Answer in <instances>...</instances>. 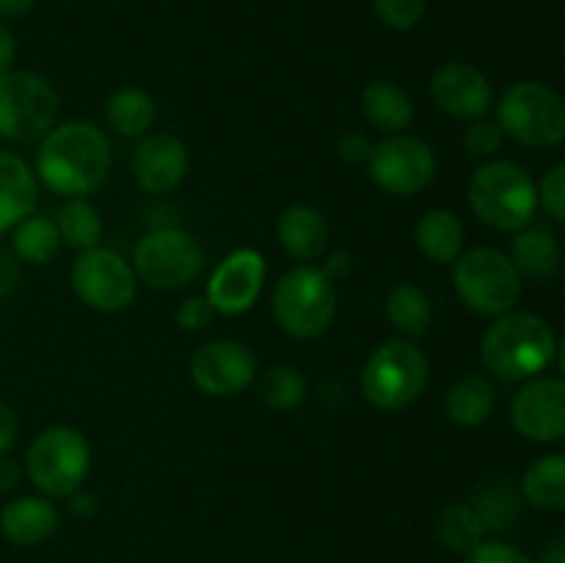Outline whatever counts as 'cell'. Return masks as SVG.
I'll list each match as a JSON object with an SVG mask.
<instances>
[{"mask_svg":"<svg viewBox=\"0 0 565 563\" xmlns=\"http://www.w3.org/2000/svg\"><path fill=\"white\" fill-rule=\"evenodd\" d=\"M337 312L334 282L318 265L287 270L274 290V318L296 340H312L331 326Z\"/></svg>","mask_w":565,"mask_h":563,"instance_id":"cell-4","label":"cell"},{"mask_svg":"<svg viewBox=\"0 0 565 563\" xmlns=\"http://www.w3.org/2000/svg\"><path fill=\"white\" fill-rule=\"evenodd\" d=\"M494 406L497 386L491 384V379L478 373H469L463 379H458L445 397L447 417L456 425H461V428L483 425L491 417V412H494Z\"/></svg>","mask_w":565,"mask_h":563,"instance_id":"cell-21","label":"cell"},{"mask_svg":"<svg viewBox=\"0 0 565 563\" xmlns=\"http://www.w3.org/2000/svg\"><path fill=\"white\" fill-rule=\"evenodd\" d=\"M265 282V257L254 248H237L221 259L207 282V301L213 312L243 315L257 304Z\"/></svg>","mask_w":565,"mask_h":563,"instance_id":"cell-14","label":"cell"},{"mask_svg":"<svg viewBox=\"0 0 565 563\" xmlns=\"http://www.w3.org/2000/svg\"><path fill=\"white\" fill-rule=\"evenodd\" d=\"M110 171V141L94 121L55 125L36 149V174L53 193L83 199Z\"/></svg>","mask_w":565,"mask_h":563,"instance_id":"cell-1","label":"cell"},{"mask_svg":"<svg viewBox=\"0 0 565 563\" xmlns=\"http://www.w3.org/2000/svg\"><path fill=\"white\" fill-rule=\"evenodd\" d=\"M191 379L210 397L241 395L257 379V357L243 342L213 340L193 353Z\"/></svg>","mask_w":565,"mask_h":563,"instance_id":"cell-13","label":"cell"},{"mask_svg":"<svg viewBox=\"0 0 565 563\" xmlns=\"http://www.w3.org/2000/svg\"><path fill=\"white\" fill-rule=\"evenodd\" d=\"M276 237L290 257L309 265L329 248V224L320 210L309 204H290L276 221Z\"/></svg>","mask_w":565,"mask_h":563,"instance_id":"cell-18","label":"cell"},{"mask_svg":"<svg viewBox=\"0 0 565 563\" xmlns=\"http://www.w3.org/2000/svg\"><path fill=\"white\" fill-rule=\"evenodd\" d=\"M17 434H20V423H17L14 408L0 401V458L14 447Z\"/></svg>","mask_w":565,"mask_h":563,"instance_id":"cell-40","label":"cell"},{"mask_svg":"<svg viewBox=\"0 0 565 563\" xmlns=\"http://www.w3.org/2000/svg\"><path fill=\"white\" fill-rule=\"evenodd\" d=\"M452 285L472 312L486 318H502L513 312L522 296V276L511 257L497 248H475L452 265Z\"/></svg>","mask_w":565,"mask_h":563,"instance_id":"cell-8","label":"cell"},{"mask_svg":"<svg viewBox=\"0 0 565 563\" xmlns=\"http://www.w3.org/2000/svg\"><path fill=\"white\" fill-rule=\"evenodd\" d=\"M557 362H561V370H563V375H565V340H563L561 351H557Z\"/></svg>","mask_w":565,"mask_h":563,"instance_id":"cell-47","label":"cell"},{"mask_svg":"<svg viewBox=\"0 0 565 563\" xmlns=\"http://www.w3.org/2000/svg\"><path fill=\"white\" fill-rule=\"evenodd\" d=\"M430 97L456 119H480L494 103L489 77L467 61L441 64L430 77Z\"/></svg>","mask_w":565,"mask_h":563,"instance_id":"cell-16","label":"cell"},{"mask_svg":"<svg viewBox=\"0 0 565 563\" xmlns=\"http://www.w3.org/2000/svg\"><path fill=\"white\" fill-rule=\"evenodd\" d=\"M513 428L533 442L565 439V381L533 379L511 406Z\"/></svg>","mask_w":565,"mask_h":563,"instance_id":"cell-15","label":"cell"},{"mask_svg":"<svg viewBox=\"0 0 565 563\" xmlns=\"http://www.w3.org/2000/svg\"><path fill=\"white\" fill-rule=\"evenodd\" d=\"M191 169L185 144L169 132L143 138L132 155V174L147 193H171L182 185Z\"/></svg>","mask_w":565,"mask_h":563,"instance_id":"cell-17","label":"cell"},{"mask_svg":"<svg viewBox=\"0 0 565 563\" xmlns=\"http://www.w3.org/2000/svg\"><path fill=\"white\" fill-rule=\"evenodd\" d=\"M20 467L11 458H0V491H11L20 484Z\"/></svg>","mask_w":565,"mask_h":563,"instance_id":"cell-45","label":"cell"},{"mask_svg":"<svg viewBox=\"0 0 565 563\" xmlns=\"http://www.w3.org/2000/svg\"><path fill=\"white\" fill-rule=\"evenodd\" d=\"M70 513L77 519L94 517V513H97V497L81 486V489H75L70 495Z\"/></svg>","mask_w":565,"mask_h":563,"instance_id":"cell-41","label":"cell"},{"mask_svg":"<svg viewBox=\"0 0 565 563\" xmlns=\"http://www.w3.org/2000/svg\"><path fill=\"white\" fill-rule=\"evenodd\" d=\"M539 199L546 213L565 224V163L552 166L539 185Z\"/></svg>","mask_w":565,"mask_h":563,"instance_id":"cell-35","label":"cell"},{"mask_svg":"<svg viewBox=\"0 0 565 563\" xmlns=\"http://www.w3.org/2000/svg\"><path fill=\"white\" fill-rule=\"evenodd\" d=\"M362 110L364 119L375 130L390 132V136H397V132L406 130L414 119V105L408 99V94L390 81H375L364 88Z\"/></svg>","mask_w":565,"mask_h":563,"instance_id":"cell-22","label":"cell"},{"mask_svg":"<svg viewBox=\"0 0 565 563\" xmlns=\"http://www.w3.org/2000/svg\"><path fill=\"white\" fill-rule=\"evenodd\" d=\"M469 204L483 224L502 232H519L533 221L539 188L513 160H491L469 180Z\"/></svg>","mask_w":565,"mask_h":563,"instance_id":"cell-3","label":"cell"},{"mask_svg":"<svg viewBox=\"0 0 565 563\" xmlns=\"http://www.w3.org/2000/svg\"><path fill=\"white\" fill-rule=\"evenodd\" d=\"M72 290L97 312H119L130 307L138 290L132 265L114 248L94 246L72 263Z\"/></svg>","mask_w":565,"mask_h":563,"instance_id":"cell-11","label":"cell"},{"mask_svg":"<svg viewBox=\"0 0 565 563\" xmlns=\"http://www.w3.org/2000/svg\"><path fill=\"white\" fill-rule=\"evenodd\" d=\"M58 528V508L44 497H17L0 511V530L17 546H36Z\"/></svg>","mask_w":565,"mask_h":563,"instance_id":"cell-19","label":"cell"},{"mask_svg":"<svg viewBox=\"0 0 565 563\" xmlns=\"http://www.w3.org/2000/svg\"><path fill=\"white\" fill-rule=\"evenodd\" d=\"M386 318L395 326V331L406 340H417L428 331L430 318H434V307L423 287L412 285V282H401L386 296Z\"/></svg>","mask_w":565,"mask_h":563,"instance_id":"cell-25","label":"cell"},{"mask_svg":"<svg viewBox=\"0 0 565 563\" xmlns=\"http://www.w3.org/2000/svg\"><path fill=\"white\" fill-rule=\"evenodd\" d=\"M483 522H480L472 502H450L436 517V535H439V541L447 550L461 552V555L472 552L483 541Z\"/></svg>","mask_w":565,"mask_h":563,"instance_id":"cell-30","label":"cell"},{"mask_svg":"<svg viewBox=\"0 0 565 563\" xmlns=\"http://www.w3.org/2000/svg\"><path fill=\"white\" fill-rule=\"evenodd\" d=\"M204 252L185 230H154L132 248V270L154 290H180L199 276Z\"/></svg>","mask_w":565,"mask_h":563,"instance_id":"cell-10","label":"cell"},{"mask_svg":"<svg viewBox=\"0 0 565 563\" xmlns=\"http://www.w3.org/2000/svg\"><path fill=\"white\" fill-rule=\"evenodd\" d=\"M58 119V94L53 83L31 70L0 72V138L31 144L47 136Z\"/></svg>","mask_w":565,"mask_h":563,"instance_id":"cell-7","label":"cell"},{"mask_svg":"<svg viewBox=\"0 0 565 563\" xmlns=\"http://www.w3.org/2000/svg\"><path fill=\"white\" fill-rule=\"evenodd\" d=\"M497 119L502 132L524 147H555L565 138V99L546 83L519 81L502 94Z\"/></svg>","mask_w":565,"mask_h":563,"instance_id":"cell-5","label":"cell"},{"mask_svg":"<svg viewBox=\"0 0 565 563\" xmlns=\"http://www.w3.org/2000/svg\"><path fill=\"white\" fill-rule=\"evenodd\" d=\"M61 248V232L55 221L44 219V215H28L14 226L11 235V252L17 254L20 263L28 265H47L50 259L58 254Z\"/></svg>","mask_w":565,"mask_h":563,"instance_id":"cell-27","label":"cell"},{"mask_svg":"<svg viewBox=\"0 0 565 563\" xmlns=\"http://www.w3.org/2000/svg\"><path fill=\"white\" fill-rule=\"evenodd\" d=\"M370 177L375 185L395 196H412L425 191L436 177V155L423 138L397 136L384 138L370 152Z\"/></svg>","mask_w":565,"mask_h":563,"instance_id":"cell-12","label":"cell"},{"mask_svg":"<svg viewBox=\"0 0 565 563\" xmlns=\"http://www.w3.org/2000/svg\"><path fill=\"white\" fill-rule=\"evenodd\" d=\"M351 268H353L351 254H348V252H331L329 257H326L323 274L329 276L331 282H340V279H345L348 274H351Z\"/></svg>","mask_w":565,"mask_h":563,"instance_id":"cell-42","label":"cell"},{"mask_svg":"<svg viewBox=\"0 0 565 563\" xmlns=\"http://www.w3.org/2000/svg\"><path fill=\"white\" fill-rule=\"evenodd\" d=\"M340 149V158L348 160V163H367L370 152H373V144L362 136V132H345L337 144Z\"/></svg>","mask_w":565,"mask_h":563,"instance_id":"cell-38","label":"cell"},{"mask_svg":"<svg viewBox=\"0 0 565 563\" xmlns=\"http://www.w3.org/2000/svg\"><path fill=\"white\" fill-rule=\"evenodd\" d=\"M541 563H565V539L552 541V544L544 550Z\"/></svg>","mask_w":565,"mask_h":563,"instance_id":"cell-46","label":"cell"},{"mask_svg":"<svg viewBox=\"0 0 565 563\" xmlns=\"http://www.w3.org/2000/svg\"><path fill=\"white\" fill-rule=\"evenodd\" d=\"M428 0H373V11L392 31H412L423 22Z\"/></svg>","mask_w":565,"mask_h":563,"instance_id":"cell-33","label":"cell"},{"mask_svg":"<svg viewBox=\"0 0 565 563\" xmlns=\"http://www.w3.org/2000/svg\"><path fill=\"white\" fill-rule=\"evenodd\" d=\"M561 243L546 230H519L511 246V263L516 265L519 276L527 279H550L561 268Z\"/></svg>","mask_w":565,"mask_h":563,"instance_id":"cell-23","label":"cell"},{"mask_svg":"<svg viewBox=\"0 0 565 563\" xmlns=\"http://www.w3.org/2000/svg\"><path fill=\"white\" fill-rule=\"evenodd\" d=\"M502 127L497 121H486V119H475L469 125V130L463 132V147L472 158H489L494 155L497 149L502 147Z\"/></svg>","mask_w":565,"mask_h":563,"instance_id":"cell-34","label":"cell"},{"mask_svg":"<svg viewBox=\"0 0 565 563\" xmlns=\"http://www.w3.org/2000/svg\"><path fill=\"white\" fill-rule=\"evenodd\" d=\"M105 119L119 136L138 138L152 127L154 103L141 88H121L105 105Z\"/></svg>","mask_w":565,"mask_h":563,"instance_id":"cell-29","label":"cell"},{"mask_svg":"<svg viewBox=\"0 0 565 563\" xmlns=\"http://www.w3.org/2000/svg\"><path fill=\"white\" fill-rule=\"evenodd\" d=\"M210 318H213V307H210L207 296L185 298V301L180 304V309H177V326H180L182 331L204 329V326L210 323Z\"/></svg>","mask_w":565,"mask_h":563,"instance_id":"cell-37","label":"cell"},{"mask_svg":"<svg viewBox=\"0 0 565 563\" xmlns=\"http://www.w3.org/2000/svg\"><path fill=\"white\" fill-rule=\"evenodd\" d=\"M417 243L423 254L434 263L450 265L461 257L463 226L450 210H428L417 224Z\"/></svg>","mask_w":565,"mask_h":563,"instance_id":"cell-24","label":"cell"},{"mask_svg":"<svg viewBox=\"0 0 565 563\" xmlns=\"http://www.w3.org/2000/svg\"><path fill=\"white\" fill-rule=\"evenodd\" d=\"M463 563H533V557L505 541H480L472 552H467Z\"/></svg>","mask_w":565,"mask_h":563,"instance_id":"cell-36","label":"cell"},{"mask_svg":"<svg viewBox=\"0 0 565 563\" xmlns=\"http://www.w3.org/2000/svg\"><path fill=\"white\" fill-rule=\"evenodd\" d=\"M31 484L47 497H70L92 469V447L81 431L53 425L31 442L25 456Z\"/></svg>","mask_w":565,"mask_h":563,"instance_id":"cell-9","label":"cell"},{"mask_svg":"<svg viewBox=\"0 0 565 563\" xmlns=\"http://www.w3.org/2000/svg\"><path fill=\"white\" fill-rule=\"evenodd\" d=\"M480 357L497 379H535L557 357L555 331L539 315L508 312L489 326L480 342Z\"/></svg>","mask_w":565,"mask_h":563,"instance_id":"cell-2","label":"cell"},{"mask_svg":"<svg viewBox=\"0 0 565 563\" xmlns=\"http://www.w3.org/2000/svg\"><path fill=\"white\" fill-rule=\"evenodd\" d=\"M259 395L274 412H292L307 397V379L290 364H276L259 379Z\"/></svg>","mask_w":565,"mask_h":563,"instance_id":"cell-32","label":"cell"},{"mask_svg":"<svg viewBox=\"0 0 565 563\" xmlns=\"http://www.w3.org/2000/svg\"><path fill=\"white\" fill-rule=\"evenodd\" d=\"M428 386V359L412 340H390L370 353L362 370V392L375 408L401 412Z\"/></svg>","mask_w":565,"mask_h":563,"instance_id":"cell-6","label":"cell"},{"mask_svg":"<svg viewBox=\"0 0 565 563\" xmlns=\"http://www.w3.org/2000/svg\"><path fill=\"white\" fill-rule=\"evenodd\" d=\"M524 500L546 513L565 511V456H544L524 475Z\"/></svg>","mask_w":565,"mask_h":563,"instance_id":"cell-26","label":"cell"},{"mask_svg":"<svg viewBox=\"0 0 565 563\" xmlns=\"http://www.w3.org/2000/svg\"><path fill=\"white\" fill-rule=\"evenodd\" d=\"M20 285V259L9 246L0 243V296L11 293Z\"/></svg>","mask_w":565,"mask_h":563,"instance_id":"cell-39","label":"cell"},{"mask_svg":"<svg viewBox=\"0 0 565 563\" xmlns=\"http://www.w3.org/2000/svg\"><path fill=\"white\" fill-rule=\"evenodd\" d=\"M36 6V0H0V17L3 20H20Z\"/></svg>","mask_w":565,"mask_h":563,"instance_id":"cell-44","label":"cell"},{"mask_svg":"<svg viewBox=\"0 0 565 563\" xmlns=\"http://www.w3.org/2000/svg\"><path fill=\"white\" fill-rule=\"evenodd\" d=\"M36 174L22 158L0 149V232L14 230L36 208Z\"/></svg>","mask_w":565,"mask_h":563,"instance_id":"cell-20","label":"cell"},{"mask_svg":"<svg viewBox=\"0 0 565 563\" xmlns=\"http://www.w3.org/2000/svg\"><path fill=\"white\" fill-rule=\"evenodd\" d=\"M17 59V39L14 33L6 28V22H0V72L11 70Z\"/></svg>","mask_w":565,"mask_h":563,"instance_id":"cell-43","label":"cell"},{"mask_svg":"<svg viewBox=\"0 0 565 563\" xmlns=\"http://www.w3.org/2000/svg\"><path fill=\"white\" fill-rule=\"evenodd\" d=\"M472 508L478 511L483 530L500 533V530H511L522 517V495L508 480H491L480 486Z\"/></svg>","mask_w":565,"mask_h":563,"instance_id":"cell-28","label":"cell"},{"mask_svg":"<svg viewBox=\"0 0 565 563\" xmlns=\"http://www.w3.org/2000/svg\"><path fill=\"white\" fill-rule=\"evenodd\" d=\"M55 226L61 232V241L77 252L99 246V237H103V219H99L97 208L88 204L86 199H70L61 208Z\"/></svg>","mask_w":565,"mask_h":563,"instance_id":"cell-31","label":"cell"}]
</instances>
